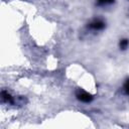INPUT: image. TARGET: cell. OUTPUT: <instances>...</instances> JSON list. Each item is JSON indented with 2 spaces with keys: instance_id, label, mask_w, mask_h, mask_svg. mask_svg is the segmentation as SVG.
<instances>
[{
  "instance_id": "277c9868",
  "label": "cell",
  "mask_w": 129,
  "mask_h": 129,
  "mask_svg": "<svg viewBox=\"0 0 129 129\" xmlns=\"http://www.w3.org/2000/svg\"><path fill=\"white\" fill-rule=\"evenodd\" d=\"M99 5H106V4H111L114 2V0H97Z\"/></svg>"
},
{
  "instance_id": "3957f363",
  "label": "cell",
  "mask_w": 129,
  "mask_h": 129,
  "mask_svg": "<svg viewBox=\"0 0 129 129\" xmlns=\"http://www.w3.org/2000/svg\"><path fill=\"white\" fill-rule=\"evenodd\" d=\"M129 45V40L128 39H126V38H124V39H121L120 40V42H119V46H120V48L121 49H126L127 48V46Z\"/></svg>"
},
{
  "instance_id": "5b68a950",
  "label": "cell",
  "mask_w": 129,
  "mask_h": 129,
  "mask_svg": "<svg viewBox=\"0 0 129 129\" xmlns=\"http://www.w3.org/2000/svg\"><path fill=\"white\" fill-rule=\"evenodd\" d=\"M124 90H125V92L127 94H129V80H127L125 82V84H124Z\"/></svg>"
},
{
  "instance_id": "6da1fadb",
  "label": "cell",
  "mask_w": 129,
  "mask_h": 129,
  "mask_svg": "<svg viewBox=\"0 0 129 129\" xmlns=\"http://www.w3.org/2000/svg\"><path fill=\"white\" fill-rule=\"evenodd\" d=\"M76 97H77L78 100H80L81 102H84V103H89V102H91L93 100L92 95H90L89 93H87V92H85V91H83L81 89H79L77 91Z\"/></svg>"
},
{
  "instance_id": "7a4b0ae2",
  "label": "cell",
  "mask_w": 129,
  "mask_h": 129,
  "mask_svg": "<svg viewBox=\"0 0 129 129\" xmlns=\"http://www.w3.org/2000/svg\"><path fill=\"white\" fill-rule=\"evenodd\" d=\"M90 28H92V29H95V30H101V29H103L104 27H105V23H104V21H102V20H100V19H95V20H93L91 23H90Z\"/></svg>"
}]
</instances>
